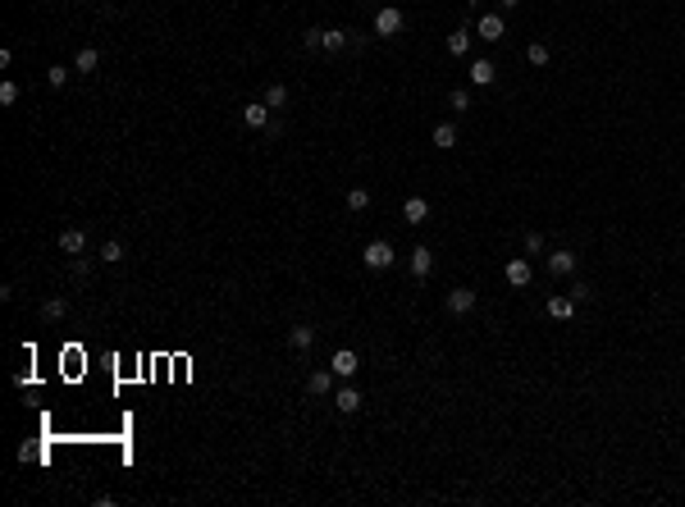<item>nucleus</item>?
I'll use <instances>...</instances> for the list:
<instances>
[{"instance_id":"obj_1","label":"nucleus","mask_w":685,"mask_h":507,"mask_svg":"<svg viewBox=\"0 0 685 507\" xmlns=\"http://www.w3.org/2000/svg\"><path fill=\"white\" fill-rule=\"evenodd\" d=\"M403 28H407V19H403L398 5H380V10H375V37H398Z\"/></svg>"},{"instance_id":"obj_2","label":"nucleus","mask_w":685,"mask_h":507,"mask_svg":"<svg viewBox=\"0 0 685 507\" xmlns=\"http://www.w3.org/2000/svg\"><path fill=\"white\" fill-rule=\"evenodd\" d=\"M361 261H366V270H393V243H384V238H375V243H366V252H361Z\"/></svg>"},{"instance_id":"obj_3","label":"nucleus","mask_w":685,"mask_h":507,"mask_svg":"<svg viewBox=\"0 0 685 507\" xmlns=\"http://www.w3.org/2000/svg\"><path fill=\"white\" fill-rule=\"evenodd\" d=\"M357 352H352V347H338V352H334V361H329V370H334V375L338 379H352V375H357Z\"/></svg>"},{"instance_id":"obj_4","label":"nucleus","mask_w":685,"mask_h":507,"mask_svg":"<svg viewBox=\"0 0 685 507\" xmlns=\"http://www.w3.org/2000/svg\"><path fill=\"white\" fill-rule=\"evenodd\" d=\"M475 33L484 37V42H502V37H507V23H502V14H484V19L475 23Z\"/></svg>"},{"instance_id":"obj_5","label":"nucleus","mask_w":685,"mask_h":507,"mask_svg":"<svg viewBox=\"0 0 685 507\" xmlns=\"http://www.w3.org/2000/svg\"><path fill=\"white\" fill-rule=\"evenodd\" d=\"M242 123H247V128H270V105H265V101H247V110H242Z\"/></svg>"},{"instance_id":"obj_6","label":"nucleus","mask_w":685,"mask_h":507,"mask_svg":"<svg viewBox=\"0 0 685 507\" xmlns=\"http://www.w3.org/2000/svg\"><path fill=\"white\" fill-rule=\"evenodd\" d=\"M343 46H352V33H343V28H325V33H320V51H325V55H338Z\"/></svg>"},{"instance_id":"obj_7","label":"nucleus","mask_w":685,"mask_h":507,"mask_svg":"<svg viewBox=\"0 0 685 507\" xmlns=\"http://www.w3.org/2000/svg\"><path fill=\"white\" fill-rule=\"evenodd\" d=\"M548 270H553L557 279H571V275H576V252H566V247H562V252H553V256H548Z\"/></svg>"},{"instance_id":"obj_8","label":"nucleus","mask_w":685,"mask_h":507,"mask_svg":"<svg viewBox=\"0 0 685 507\" xmlns=\"http://www.w3.org/2000/svg\"><path fill=\"white\" fill-rule=\"evenodd\" d=\"M448 311H453V316L475 311V293H471V288H453V293H448Z\"/></svg>"},{"instance_id":"obj_9","label":"nucleus","mask_w":685,"mask_h":507,"mask_svg":"<svg viewBox=\"0 0 685 507\" xmlns=\"http://www.w3.org/2000/svg\"><path fill=\"white\" fill-rule=\"evenodd\" d=\"M576 307H580V302L571 298V293H562V298H548V316H553V320H571V316H576Z\"/></svg>"},{"instance_id":"obj_10","label":"nucleus","mask_w":685,"mask_h":507,"mask_svg":"<svg viewBox=\"0 0 685 507\" xmlns=\"http://www.w3.org/2000/svg\"><path fill=\"white\" fill-rule=\"evenodd\" d=\"M403 220H407V224H425V220H430V201H425V197H407Z\"/></svg>"},{"instance_id":"obj_11","label":"nucleus","mask_w":685,"mask_h":507,"mask_svg":"<svg viewBox=\"0 0 685 507\" xmlns=\"http://www.w3.org/2000/svg\"><path fill=\"white\" fill-rule=\"evenodd\" d=\"M83 247H87V233H83V229H60V252L78 256Z\"/></svg>"},{"instance_id":"obj_12","label":"nucleus","mask_w":685,"mask_h":507,"mask_svg":"<svg viewBox=\"0 0 685 507\" xmlns=\"http://www.w3.org/2000/svg\"><path fill=\"white\" fill-rule=\"evenodd\" d=\"M502 275H507L511 288H525V284H530V261H521V256H516V261H507V270H502Z\"/></svg>"},{"instance_id":"obj_13","label":"nucleus","mask_w":685,"mask_h":507,"mask_svg":"<svg viewBox=\"0 0 685 507\" xmlns=\"http://www.w3.org/2000/svg\"><path fill=\"white\" fill-rule=\"evenodd\" d=\"M311 343H316V329H311V325H293V329H288V347H293V352H306Z\"/></svg>"},{"instance_id":"obj_14","label":"nucleus","mask_w":685,"mask_h":507,"mask_svg":"<svg viewBox=\"0 0 685 507\" xmlns=\"http://www.w3.org/2000/svg\"><path fill=\"white\" fill-rule=\"evenodd\" d=\"M407 265H412V275H416V279H430V270H434V256H430V247H416Z\"/></svg>"},{"instance_id":"obj_15","label":"nucleus","mask_w":685,"mask_h":507,"mask_svg":"<svg viewBox=\"0 0 685 507\" xmlns=\"http://www.w3.org/2000/svg\"><path fill=\"white\" fill-rule=\"evenodd\" d=\"M471 42H475V33H471V28H457V33H448V55H466Z\"/></svg>"},{"instance_id":"obj_16","label":"nucleus","mask_w":685,"mask_h":507,"mask_svg":"<svg viewBox=\"0 0 685 507\" xmlns=\"http://www.w3.org/2000/svg\"><path fill=\"white\" fill-rule=\"evenodd\" d=\"M493 78H498V69H493L489 60H475V65H471V83H475V87H493Z\"/></svg>"},{"instance_id":"obj_17","label":"nucleus","mask_w":685,"mask_h":507,"mask_svg":"<svg viewBox=\"0 0 685 507\" xmlns=\"http://www.w3.org/2000/svg\"><path fill=\"white\" fill-rule=\"evenodd\" d=\"M74 69H78V74H96V69H101V51H96V46H83L78 60H74Z\"/></svg>"},{"instance_id":"obj_18","label":"nucleus","mask_w":685,"mask_h":507,"mask_svg":"<svg viewBox=\"0 0 685 507\" xmlns=\"http://www.w3.org/2000/svg\"><path fill=\"white\" fill-rule=\"evenodd\" d=\"M334 407L343 411V416H352V411H361V388H338Z\"/></svg>"},{"instance_id":"obj_19","label":"nucleus","mask_w":685,"mask_h":507,"mask_svg":"<svg viewBox=\"0 0 685 507\" xmlns=\"http://www.w3.org/2000/svg\"><path fill=\"white\" fill-rule=\"evenodd\" d=\"M334 370H316V375H311V379H306V388H311V393H316V397H325L329 393V388H334Z\"/></svg>"},{"instance_id":"obj_20","label":"nucleus","mask_w":685,"mask_h":507,"mask_svg":"<svg viewBox=\"0 0 685 507\" xmlns=\"http://www.w3.org/2000/svg\"><path fill=\"white\" fill-rule=\"evenodd\" d=\"M434 146H439V151H453V146H457V123H439V128H434Z\"/></svg>"},{"instance_id":"obj_21","label":"nucleus","mask_w":685,"mask_h":507,"mask_svg":"<svg viewBox=\"0 0 685 507\" xmlns=\"http://www.w3.org/2000/svg\"><path fill=\"white\" fill-rule=\"evenodd\" d=\"M525 60H530V65H534V69H544V65H548V60H553V51H548V46H544V42H530V46H525Z\"/></svg>"},{"instance_id":"obj_22","label":"nucleus","mask_w":685,"mask_h":507,"mask_svg":"<svg viewBox=\"0 0 685 507\" xmlns=\"http://www.w3.org/2000/svg\"><path fill=\"white\" fill-rule=\"evenodd\" d=\"M265 105H270V110H283V105H288V87H283V83H270V87H265Z\"/></svg>"},{"instance_id":"obj_23","label":"nucleus","mask_w":685,"mask_h":507,"mask_svg":"<svg viewBox=\"0 0 685 507\" xmlns=\"http://www.w3.org/2000/svg\"><path fill=\"white\" fill-rule=\"evenodd\" d=\"M348 210H352V215L370 210V188H348Z\"/></svg>"},{"instance_id":"obj_24","label":"nucleus","mask_w":685,"mask_h":507,"mask_svg":"<svg viewBox=\"0 0 685 507\" xmlns=\"http://www.w3.org/2000/svg\"><path fill=\"white\" fill-rule=\"evenodd\" d=\"M101 261H105V265H119V261H124V243H119V238L101 243Z\"/></svg>"},{"instance_id":"obj_25","label":"nucleus","mask_w":685,"mask_h":507,"mask_svg":"<svg viewBox=\"0 0 685 507\" xmlns=\"http://www.w3.org/2000/svg\"><path fill=\"white\" fill-rule=\"evenodd\" d=\"M65 311H69V302H65V298L42 302V320H65Z\"/></svg>"},{"instance_id":"obj_26","label":"nucleus","mask_w":685,"mask_h":507,"mask_svg":"<svg viewBox=\"0 0 685 507\" xmlns=\"http://www.w3.org/2000/svg\"><path fill=\"white\" fill-rule=\"evenodd\" d=\"M448 105H453L457 114H466V110H471V92H466V87H457L453 96H448Z\"/></svg>"},{"instance_id":"obj_27","label":"nucleus","mask_w":685,"mask_h":507,"mask_svg":"<svg viewBox=\"0 0 685 507\" xmlns=\"http://www.w3.org/2000/svg\"><path fill=\"white\" fill-rule=\"evenodd\" d=\"M46 83H51V87H65V83H69V69L65 65H51V69H46Z\"/></svg>"},{"instance_id":"obj_28","label":"nucleus","mask_w":685,"mask_h":507,"mask_svg":"<svg viewBox=\"0 0 685 507\" xmlns=\"http://www.w3.org/2000/svg\"><path fill=\"white\" fill-rule=\"evenodd\" d=\"M14 101H19V87H14V83H0V105H14Z\"/></svg>"},{"instance_id":"obj_29","label":"nucleus","mask_w":685,"mask_h":507,"mask_svg":"<svg viewBox=\"0 0 685 507\" xmlns=\"http://www.w3.org/2000/svg\"><path fill=\"white\" fill-rule=\"evenodd\" d=\"M525 252H544V233H525Z\"/></svg>"},{"instance_id":"obj_30","label":"nucleus","mask_w":685,"mask_h":507,"mask_svg":"<svg viewBox=\"0 0 685 507\" xmlns=\"http://www.w3.org/2000/svg\"><path fill=\"white\" fill-rule=\"evenodd\" d=\"M589 293H594L589 284H576V288H571V298H576V302H589Z\"/></svg>"},{"instance_id":"obj_31","label":"nucleus","mask_w":685,"mask_h":507,"mask_svg":"<svg viewBox=\"0 0 685 507\" xmlns=\"http://www.w3.org/2000/svg\"><path fill=\"white\" fill-rule=\"evenodd\" d=\"M516 5H521V0H502V10H516Z\"/></svg>"},{"instance_id":"obj_32","label":"nucleus","mask_w":685,"mask_h":507,"mask_svg":"<svg viewBox=\"0 0 685 507\" xmlns=\"http://www.w3.org/2000/svg\"><path fill=\"white\" fill-rule=\"evenodd\" d=\"M466 5H480V0H466Z\"/></svg>"}]
</instances>
